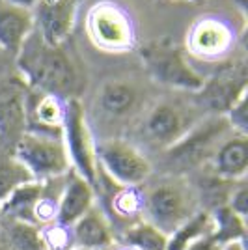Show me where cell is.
<instances>
[{
	"mask_svg": "<svg viewBox=\"0 0 248 250\" xmlns=\"http://www.w3.org/2000/svg\"><path fill=\"white\" fill-rule=\"evenodd\" d=\"M211 231H213L211 213L206 209H200L196 215H192L183 226H179L172 235H168L166 250H185L190 243H194L204 235H209Z\"/></svg>",
	"mask_w": 248,
	"mask_h": 250,
	"instance_id": "24",
	"label": "cell"
},
{
	"mask_svg": "<svg viewBox=\"0 0 248 250\" xmlns=\"http://www.w3.org/2000/svg\"><path fill=\"white\" fill-rule=\"evenodd\" d=\"M243 94H247V65L235 62L220 69L213 79H206L198 97L213 116H224Z\"/></svg>",
	"mask_w": 248,
	"mask_h": 250,
	"instance_id": "11",
	"label": "cell"
},
{
	"mask_svg": "<svg viewBox=\"0 0 248 250\" xmlns=\"http://www.w3.org/2000/svg\"><path fill=\"white\" fill-rule=\"evenodd\" d=\"M198 190L183 177L172 176L157 181L144 190L145 222L163 231L166 237L183 226L200 211Z\"/></svg>",
	"mask_w": 248,
	"mask_h": 250,
	"instance_id": "2",
	"label": "cell"
},
{
	"mask_svg": "<svg viewBox=\"0 0 248 250\" xmlns=\"http://www.w3.org/2000/svg\"><path fill=\"white\" fill-rule=\"evenodd\" d=\"M93 200H95V190L92 185L84 177L79 176L77 172L69 170V174L65 177V183H63V190L54 222H60L63 226H73L88 209L92 208Z\"/></svg>",
	"mask_w": 248,
	"mask_h": 250,
	"instance_id": "17",
	"label": "cell"
},
{
	"mask_svg": "<svg viewBox=\"0 0 248 250\" xmlns=\"http://www.w3.org/2000/svg\"><path fill=\"white\" fill-rule=\"evenodd\" d=\"M0 250H11L10 245L6 243V239H4V235H2V231H0Z\"/></svg>",
	"mask_w": 248,
	"mask_h": 250,
	"instance_id": "33",
	"label": "cell"
},
{
	"mask_svg": "<svg viewBox=\"0 0 248 250\" xmlns=\"http://www.w3.org/2000/svg\"><path fill=\"white\" fill-rule=\"evenodd\" d=\"M227 125L233 133L239 135H248V104H247V94H243L235 103L226 110Z\"/></svg>",
	"mask_w": 248,
	"mask_h": 250,
	"instance_id": "28",
	"label": "cell"
},
{
	"mask_svg": "<svg viewBox=\"0 0 248 250\" xmlns=\"http://www.w3.org/2000/svg\"><path fill=\"white\" fill-rule=\"evenodd\" d=\"M95 159L97 168L120 187H138L151 176V163L142 149L122 138L95 142Z\"/></svg>",
	"mask_w": 248,
	"mask_h": 250,
	"instance_id": "7",
	"label": "cell"
},
{
	"mask_svg": "<svg viewBox=\"0 0 248 250\" xmlns=\"http://www.w3.org/2000/svg\"><path fill=\"white\" fill-rule=\"evenodd\" d=\"M222 250H247V245L243 241H233V243H227L222 247Z\"/></svg>",
	"mask_w": 248,
	"mask_h": 250,
	"instance_id": "32",
	"label": "cell"
},
{
	"mask_svg": "<svg viewBox=\"0 0 248 250\" xmlns=\"http://www.w3.org/2000/svg\"><path fill=\"white\" fill-rule=\"evenodd\" d=\"M41 188L43 183L40 181H30V183H24L19 188H15L10 196L0 204V217L36 224L34 209H36L38 198L41 194Z\"/></svg>",
	"mask_w": 248,
	"mask_h": 250,
	"instance_id": "20",
	"label": "cell"
},
{
	"mask_svg": "<svg viewBox=\"0 0 248 250\" xmlns=\"http://www.w3.org/2000/svg\"><path fill=\"white\" fill-rule=\"evenodd\" d=\"M67 101L60 95L40 94L32 101L26 99V131L62 138Z\"/></svg>",
	"mask_w": 248,
	"mask_h": 250,
	"instance_id": "14",
	"label": "cell"
},
{
	"mask_svg": "<svg viewBox=\"0 0 248 250\" xmlns=\"http://www.w3.org/2000/svg\"><path fill=\"white\" fill-rule=\"evenodd\" d=\"M62 140L71 170L84 177L90 185H95L97 179V159H95V140L86 122V114L81 101L75 97L67 101V112L62 129Z\"/></svg>",
	"mask_w": 248,
	"mask_h": 250,
	"instance_id": "9",
	"label": "cell"
},
{
	"mask_svg": "<svg viewBox=\"0 0 248 250\" xmlns=\"http://www.w3.org/2000/svg\"><path fill=\"white\" fill-rule=\"evenodd\" d=\"M77 250H84V249H77Z\"/></svg>",
	"mask_w": 248,
	"mask_h": 250,
	"instance_id": "34",
	"label": "cell"
},
{
	"mask_svg": "<svg viewBox=\"0 0 248 250\" xmlns=\"http://www.w3.org/2000/svg\"><path fill=\"white\" fill-rule=\"evenodd\" d=\"M227 208L231 209L235 215H239L241 219H247L248 215V187L247 181H237L235 187L231 188L229 198H227Z\"/></svg>",
	"mask_w": 248,
	"mask_h": 250,
	"instance_id": "29",
	"label": "cell"
},
{
	"mask_svg": "<svg viewBox=\"0 0 248 250\" xmlns=\"http://www.w3.org/2000/svg\"><path fill=\"white\" fill-rule=\"evenodd\" d=\"M0 231L11 250H45L41 229L36 224L0 217Z\"/></svg>",
	"mask_w": 248,
	"mask_h": 250,
	"instance_id": "21",
	"label": "cell"
},
{
	"mask_svg": "<svg viewBox=\"0 0 248 250\" xmlns=\"http://www.w3.org/2000/svg\"><path fill=\"white\" fill-rule=\"evenodd\" d=\"M2 2H6V4H10V6H15V8H22V10L32 11L38 6L40 0H2Z\"/></svg>",
	"mask_w": 248,
	"mask_h": 250,
	"instance_id": "31",
	"label": "cell"
},
{
	"mask_svg": "<svg viewBox=\"0 0 248 250\" xmlns=\"http://www.w3.org/2000/svg\"><path fill=\"white\" fill-rule=\"evenodd\" d=\"M34 181L28 170L13 155H0V204L10 196L15 188Z\"/></svg>",
	"mask_w": 248,
	"mask_h": 250,
	"instance_id": "26",
	"label": "cell"
},
{
	"mask_svg": "<svg viewBox=\"0 0 248 250\" xmlns=\"http://www.w3.org/2000/svg\"><path fill=\"white\" fill-rule=\"evenodd\" d=\"M26 131V97L15 84H0V149L15 146Z\"/></svg>",
	"mask_w": 248,
	"mask_h": 250,
	"instance_id": "16",
	"label": "cell"
},
{
	"mask_svg": "<svg viewBox=\"0 0 248 250\" xmlns=\"http://www.w3.org/2000/svg\"><path fill=\"white\" fill-rule=\"evenodd\" d=\"M34 32V15L30 10L15 8L0 0V49L17 56L24 42Z\"/></svg>",
	"mask_w": 248,
	"mask_h": 250,
	"instance_id": "19",
	"label": "cell"
},
{
	"mask_svg": "<svg viewBox=\"0 0 248 250\" xmlns=\"http://www.w3.org/2000/svg\"><path fill=\"white\" fill-rule=\"evenodd\" d=\"M77 249L103 250L114 245V229L101 208L93 204L71 226Z\"/></svg>",
	"mask_w": 248,
	"mask_h": 250,
	"instance_id": "18",
	"label": "cell"
},
{
	"mask_svg": "<svg viewBox=\"0 0 248 250\" xmlns=\"http://www.w3.org/2000/svg\"><path fill=\"white\" fill-rule=\"evenodd\" d=\"M110 209L112 215L116 217L114 220H129L131 224L136 222L138 215L144 213V190L138 187H116L110 190ZM112 224V222H110Z\"/></svg>",
	"mask_w": 248,
	"mask_h": 250,
	"instance_id": "22",
	"label": "cell"
},
{
	"mask_svg": "<svg viewBox=\"0 0 248 250\" xmlns=\"http://www.w3.org/2000/svg\"><path fill=\"white\" fill-rule=\"evenodd\" d=\"M34 30L51 47H60L69 38L77 21V0H40L32 10Z\"/></svg>",
	"mask_w": 248,
	"mask_h": 250,
	"instance_id": "12",
	"label": "cell"
},
{
	"mask_svg": "<svg viewBox=\"0 0 248 250\" xmlns=\"http://www.w3.org/2000/svg\"><path fill=\"white\" fill-rule=\"evenodd\" d=\"M17 69L21 77L41 94L75 99L79 92V71L69 54L60 47H51L34 30L17 52Z\"/></svg>",
	"mask_w": 248,
	"mask_h": 250,
	"instance_id": "1",
	"label": "cell"
},
{
	"mask_svg": "<svg viewBox=\"0 0 248 250\" xmlns=\"http://www.w3.org/2000/svg\"><path fill=\"white\" fill-rule=\"evenodd\" d=\"M211 219H213V231L211 235L215 237L217 243L222 247L233 241H243L247 237V219H241L235 215L227 206H220V208L209 211Z\"/></svg>",
	"mask_w": 248,
	"mask_h": 250,
	"instance_id": "23",
	"label": "cell"
},
{
	"mask_svg": "<svg viewBox=\"0 0 248 250\" xmlns=\"http://www.w3.org/2000/svg\"><path fill=\"white\" fill-rule=\"evenodd\" d=\"M11 155L28 170L34 181L40 183L63 177L71 170L63 140L58 136L24 131L15 142Z\"/></svg>",
	"mask_w": 248,
	"mask_h": 250,
	"instance_id": "5",
	"label": "cell"
},
{
	"mask_svg": "<svg viewBox=\"0 0 248 250\" xmlns=\"http://www.w3.org/2000/svg\"><path fill=\"white\" fill-rule=\"evenodd\" d=\"M86 34L95 49L116 54L135 49L138 40L133 15L112 0L95 2L88 10Z\"/></svg>",
	"mask_w": 248,
	"mask_h": 250,
	"instance_id": "3",
	"label": "cell"
},
{
	"mask_svg": "<svg viewBox=\"0 0 248 250\" xmlns=\"http://www.w3.org/2000/svg\"><path fill=\"white\" fill-rule=\"evenodd\" d=\"M124 247L133 250H166L168 237L155 226H151L145 220H136L129 224L122 233Z\"/></svg>",
	"mask_w": 248,
	"mask_h": 250,
	"instance_id": "25",
	"label": "cell"
},
{
	"mask_svg": "<svg viewBox=\"0 0 248 250\" xmlns=\"http://www.w3.org/2000/svg\"><path fill=\"white\" fill-rule=\"evenodd\" d=\"M140 58L151 79L163 86L198 94L206 79L188 63L185 52L170 42H151L142 47Z\"/></svg>",
	"mask_w": 248,
	"mask_h": 250,
	"instance_id": "6",
	"label": "cell"
},
{
	"mask_svg": "<svg viewBox=\"0 0 248 250\" xmlns=\"http://www.w3.org/2000/svg\"><path fill=\"white\" fill-rule=\"evenodd\" d=\"M41 241L45 250H77L71 226H63L60 222H51L40 226Z\"/></svg>",
	"mask_w": 248,
	"mask_h": 250,
	"instance_id": "27",
	"label": "cell"
},
{
	"mask_svg": "<svg viewBox=\"0 0 248 250\" xmlns=\"http://www.w3.org/2000/svg\"><path fill=\"white\" fill-rule=\"evenodd\" d=\"M235 45V32L218 15H204L186 32V52L198 60H222Z\"/></svg>",
	"mask_w": 248,
	"mask_h": 250,
	"instance_id": "10",
	"label": "cell"
},
{
	"mask_svg": "<svg viewBox=\"0 0 248 250\" xmlns=\"http://www.w3.org/2000/svg\"><path fill=\"white\" fill-rule=\"evenodd\" d=\"M140 88L125 79H110L97 92V110L106 122H122L138 112Z\"/></svg>",
	"mask_w": 248,
	"mask_h": 250,
	"instance_id": "13",
	"label": "cell"
},
{
	"mask_svg": "<svg viewBox=\"0 0 248 250\" xmlns=\"http://www.w3.org/2000/svg\"><path fill=\"white\" fill-rule=\"evenodd\" d=\"M229 133L231 129L224 116H209L204 122H198L177 144L165 151L166 167L170 172H176L172 176L207 165Z\"/></svg>",
	"mask_w": 248,
	"mask_h": 250,
	"instance_id": "4",
	"label": "cell"
},
{
	"mask_svg": "<svg viewBox=\"0 0 248 250\" xmlns=\"http://www.w3.org/2000/svg\"><path fill=\"white\" fill-rule=\"evenodd\" d=\"M185 250H222V245L215 241V237L209 233V235H204L196 239L194 243H190Z\"/></svg>",
	"mask_w": 248,
	"mask_h": 250,
	"instance_id": "30",
	"label": "cell"
},
{
	"mask_svg": "<svg viewBox=\"0 0 248 250\" xmlns=\"http://www.w3.org/2000/svg\"><path fill=\"white\" fill-rule=\"evenodd\" d=\"M213 176L226 181H243L248 170V135L229 133L218 144L217 151L207 163Z\"/></svg>",
	"mask_w": 248,
	"mask_h": 250,
	"instance_id": "15",
	"label": "cell"
},
{
	"mask_svg": "<svg viewBox=\"0 0 248 250\" xmlns=\"http://www.w3.org/2000/svg\"><path fill=\"white\" fill-rule=\"evenodd\" d=\"M192 112L183 104L172 101H161L149 106L142 116L140 135L149 147L163 151L177 144L196 125Z\"/></svg>",
	"mask_w": 248,
	"mask_h": 250,
	"instance_id": "8",
	"label": "cell"
}]
</instances>
